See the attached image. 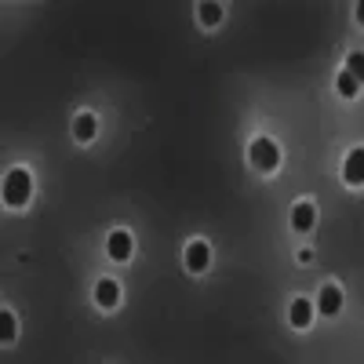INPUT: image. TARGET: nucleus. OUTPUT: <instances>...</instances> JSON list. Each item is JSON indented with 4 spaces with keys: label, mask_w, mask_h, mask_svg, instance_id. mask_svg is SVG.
Listing matches in <instances>:
<instances>
[{
    "label": "nucleus",
    "mask_w": 364,
    "mask_h": 364,
    "mask_svg": "<svg viewBox=\"0 0 364 364\" xmlns=\"http://www.w3.org/2000/svg\"><path fill=\"white\" fill-rule=\"evenodd\" d=\"M29 193H33V178H29V171L26 168L8 171V178H4V200L11 208H22L29 200Z\"/></svg>",
    "instance_id": "obj_1"
},
{
    "label": "nucleus",
    "mask_w": 364,
    "mask_h": 364,
    "mask_svg": "<svg viewBox=\"0 0 364 364\" xmlns=\"http://www.w3.org/2000/svg\"><path fill=\"white\" fill-rule=\"evenodd\" d=\"M248 157H252V164H255L259 171H273V168L281 164V149L273 146L269 139H255L252 149H248Z\"/></svg>",
    "instance_id": "obj_2"
},
{
    "label": "nucleus",
    "mask_w": 364,
    "mask_h": 364,
    "mask_svg": "<svg viewBox=\"0 0 364 364\" xmlns=\"http://www.w3.org/2000/svg\"><path fill=\"white\" fill-rule=\"evenodd\" d=\"M106 252H109V259H117V262H128V259H132V237H128L124 230H113L109 240H106Z\"/></svg>",
    "instance_id": "obj_3"
},
{
    "label": "nucleus",
    "mask_w": 364,
    "mask_h": 364,
    "mask_svg": "<svg viewBox=\"0 0 364 364\" xmlns=\"http://www.w3.org/2000/svg\"><path fill=\"white\" fill-rule=\"evenodd\" d=\"M339 310H343V291H339L336 284H324V288H321V299H317V314L336 317Z\"/></svg>",
    "instance_id": "obj_4"
},
{
    "label": "nucleus",
    "mask_w": 364,
    "mask_h": 364,
    "mask_svg": "<svg viewBox=\"0 0 364 364\" xmlns=\"http://www.w3.org/2000/svg\"><path fill=\"white\" fill-rule=\"evenodd\" d=\"M208 262H211V248L204 245V240H193V245L186 248V266H190L193 273H204Z\"/></svg>",
    "instance_id": "obj_5"
},
{
    "label": "nucleus",
    "mask_w": 364,
    "mask_h": 364,
    "mask_svg": "<svg viewBox=\"0 0 364 364\" xmlns=\"http://www.w3.org/2000/svg\"><path fill=\"white\" fill-rule=\"evenodd\" d=\"M343 178L350 182V186H364V149H353V154L346 157Z\"/></svg>",
    "instance_id": "obj_6"
},
{
    "label": "nucleus",
    "mask_w": 364,
    "mask_h": 364,
    "mask_svg": "<svg viewBox=\"0 0 364 364\" xmlns=\"http://www.w3.org/2000/svg\"><path fill=\"white\" fill-rule=\"evenodd\" d=\"M314 223H317V208L314 204H295V211H291V226L299 230V233H306V230H314Z\"/></svg>",
    "instance_id": "obj_7"
},
{
    "label": "nucleus",
    "mask_w": 364,
    "mask_h": 364,
    "mask_svg": "<svg viewBox=\"0 0 364 364\" xmlns=\"http://www.w3.org/2000/svg\"><path fill=\"white\" fill-rule=\"evenodd\" d=\"M95 302H99L102 310H113L117 302H120V284L117 281H99L95 284Z\"/></svg>",
    "instance_id": "obj_8"
},
{
    "label": "nucleus",
    "mask_w": 364,
    "mask_h": 364,
    "mask_svg": "<svg viewBox=\"0 0 364 364\" xmlns=\"http://www.w3.org/2000/svg\"><path fill=\"white\" fill-rule=\"evenodd\" d=\"M288 317H291L295 328H310V321H314V302H310V299H295Z\"/></svg>",
    "instance_id": "obj_9"
},
{
    "label": "nucleus",
    "mask_w": 364,
    "mask_h": 364,
    "mask_svg": "<svg viewBox=\"0 0 364 364\" xmlns=\"http://www.w3.org/2000/svg\"><path fill=\"white\" fill-rule=\"evenodd\" d=\"M73 135H77L80 142L95 139V113H80V117L73 120Z\"/></svg>",
    "instance_id": "obj_10"
},
{
    "label": "nucleus",
    "mask_w": 364,
    "mask_h": 364,
    "mask_svg": "<svg viewBox=\"0 0 364 364\" xmlns=\"http://www.w3.org/2000/svg\"><path fill=\"white\" fill-rule=\"evenodd\" d=\"M15 331H18V328H15V314L4 310V314H0V343H4V346L15 343Z\"/></svg>",
    "instance_id": "obj_11"
},
{
    "label": "nucleus",
    "mask_w": 364,
    "mask_h": 364,
    "mask_svg": "<svg viewBox=\"0 0 364 364\" xmlns=\"http://www.w3.org/2000/svg\"><path fill=\"white\" fill-rule=\"evenodd\" d=\"M346 73H350L357 84L364 80V51H353V55L346 58Z\"/></svg>",
    "instance_id": "obj_12"
},
{
    "label": "nucleus",
    "mask_w": 364,
    "mask_h": 364,
    "mask_svg": "<svg viewBox=\"0 0 364 364\" xmlns=\"http://www.w3.org/2000/svg\"><path fill=\"white\" fill-rule=\"evenodd\" d=\"M336 87H339V95H343V99H353L360 84H357V80H353V77L343 70V73H339V80H336Z\"/></svg>",
    "instance_id": "obj_13"
},
{
    "label": "nucleus",
    "mask_w": 364,
    "mask_h": 364,
    "mask_svg": "<svg viewBox=\"0 0 364 364\" xmlns=\"http://www.w3.org/2000/svg\"><path fill=\"white\" fill-rule=\"evenodd\" d=\"M219 18H223V8L219 4H200V22L204 26H215Z\"/></svg>",
    "instance_id": "obj_14"
},
{
    "label": "nucleus",
    "mask_w": 364,
    "mask_h": 364,
    "mask_svg": "<svg viewBox=\"0 0 364 364\" xmlns=\"http://www.w3.org/2000/svg\"><path fill=\"white\" fill-rule=\"evenodd\" d=\"M357 22H364V4H357Z\"/></svg>",
    "instance_id": "obj_15"
}]
</instances>
